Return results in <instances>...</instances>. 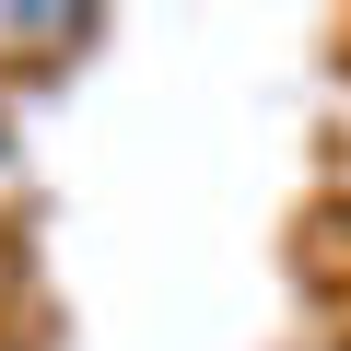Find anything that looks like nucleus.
<instances>
[]
</instances>
